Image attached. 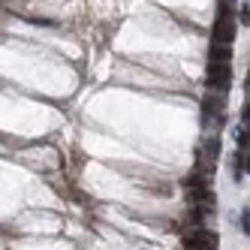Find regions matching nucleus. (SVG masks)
Masks as SVG:
<instances>
[{
    "label": "nucleus",
    "instance_id": "1",
    "mask_svg": "<svg viewBox=\"0 0 250 250\" xmlns=\"http://www.w3.org/2000/svg\"><path fill=\"white\" fill-rule=\"evenodd\" d=\"M232 82V66L223 63V61H211L208 63V76H205V84H208V91H226Z\"/></svg>",
    "mask_w": 250,
    "mask_h": 250
},
{
    "label": "nucleus",
    "instance_id": "2",
    "mask_svg": "<svg viewBox=\"0 0 250 250\" xmlns=\"http://www.w3.org/2000/svg\"><path fill=\"white\" fill-rule=\"evenodd\" d=\"M235 40V19L229 12V3L217 6V24H214V42H229Z\"/></svg>",
    "mask_w": 250,
    "mask_h": 250
},
{
    "label": "nucleus",
    "instance_id": "3",
    "mask_svg": "<svg viewBox=\"0 0 250 250\" xmlns=\"http://www.w3.org/2000/svg\"><path fill=\"white\" fill-rule=\"evenodd\" d=\"M184 250H217V235L211 229H190L184 235Z\"/></svg>",
    "mask_w": 250,
    "mask_h": 250
},
{
    "label": "nucleus",
    "instance_id": "4",
    "mask_svg": "<svg viewBox=\"0 0 250 250\" xmlns=\"http://www.w3.org/2000/svg\"><path fill=\"white\" fill-rule=\"evenodd\" d=\"M208 58H211V61H223V63H229V58H232V45H229V42H211Z\"/></svg>",
    "mask_w": 250,
    "mask_h": 250
},
{
    "label": "nucleus",
    "instance_id": "5",
    "mask_svg": "<svg viewBox=\"0 0 250 250\" xmlns=\"http://www.w3.org/2000/svg\"><path fill=\"white\" fill-rule=\"evenodd\" d=\"M244 172H247V151H235V157H232V178L241 181Z\"/></svg>",
    "mask_w": 250,
    "mask_h": 250
},
{
    "label": "nucleus",
    "instance_id": "6",
    "mask_svg": "<svg viewBox=\"0 0 250 250\" xmlns=\"http://www.w3.org/2000/svg\"><path fill=\"white\" fill-rule=\"evenodd\" d=\"M202 154L208 157V163H214V160L220 157V136H208V139H205V148H202Z\"/></svg>",
    "mask_w": 250,
    "mask_h": 250
},
{
    "label": "nucleus",
    "instance_id": "7",
    "mask_svg": "<svg viewBox=\"0 0 250 250\" xmlns=\"http://www.w3.org/2000/svg\"><path fill=\"white\" fill-rule=\"evenodd\" d=\"M247 142H250V136H247V127L241 124V127L235 130V145H238V151H247Z\"/></svg>",
    "mask_w": 250,
    "mask_h": 250
},
{
    "label": "nucleus",
    "instance_id": "8",
    "mask_svg": "<svg viewBox=\"0 0 250 250\" xmlns=\"http://www.w3.org/2000/svg\"><path fill=\"white\" fill-rule=\"evenodd\" d=\"M238 226L244 229V235H247V232H250V211H247V208L241 211V220H238Z\"/></svg>",
    "mask_w": 250,
    "mask_h": 250
},
{
    "label": "nucleus",
    "instance_id": "9",
    "mask_svg": "<svg viewBox=\"0 0 250 250\" xmlns=\"http://www.w3.org/2000/svg\"><path fill=\"white\" fill-rule=\"evenodd\" d=\"M238 21H241V24H247V3L238 9Z\"/></svg>",
    "mask_w": 250,
    "mask_h": 250
},
{
    "label": "nucleus",
    "instance_id": "10",
    "mask_svg": "<svg viewBox=\"0 0 250 250\" xmlns=\"http://www.w3.org/2000/svg\"><path fill=\"white\" fill-rule=\"evenodd\" d=\"M226 3H232V0H226Z\"/></svg>",
    "mask_w": 250,
    "mask_h": 250
}]
</instances>
